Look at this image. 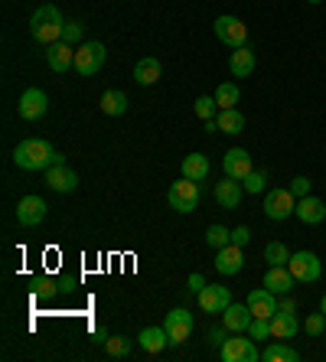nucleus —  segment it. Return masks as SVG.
<instances>
[{
	"instance_id": "32",
	"label": "nucleus",
	"mask_w": 326,
	"mask_h": 362,
	"mask_svg": "<svg viewBox=\"0 0 326 362\" xmlns=\"http://www.w3.org/2000/svg\"><path fill=\"white\" fill-rule=\"evenodd\" d=\"M264 261H268V265H287V261H291V252H287L284 242H268V245H264Z\"/></svg>"
},
{
	"instance_id": "30",
	"label": "nucleus",
	"mask_w": 326,
	"mask_h": 362,
	"mask_svg": "<svg viewBox=\"0 0 326 362\" xmlns=\"http://www.w3.org/2000/svg\"><path fill=\"white\" fill-rule=\"evenodd\" d=\"M193 111H196V117H199V121H216L222 108H218L216 98L199 95V98H196V105H193Z\"/></svg>"
},
{
	"instance_id": "15",
	"label": "nucleus",
	"mask_w": 326,
	"mask_h": 362,
	"mask_svg": "<svg viewBox=\"0 0 326 362\" xmlns=\"http://www.w3.org/2000/svg\"><path fill=\"white\" fill-rule=\"evenodd\" d=\"M251 320H255V313L248 310V304H228L222 310V327L228 333H245L251 327Z\"/></svg>"
},
{
	"instance_id": "19",
	"label": "nucleus",
	"mask_w": 326,
	"mask_h": 362,
	"mask_svg": "<svg viewBox=\"0 0 326 362\" xmlns=\"http://www.w3.org/2000/svg\"><path fill=\"white\" fill-rule=\"evenodd\" d=\"M46 63H49V69L53 72H65V69H76V49L69 43H53L46 46Z\"/></svg>"
},
{
	"instance_id": "43",
	"label": "nucleus",
	"mask_w": 326,
	"mask_h": 362,
	"mask_svg": "<svg viewBox=\"0 0 326 362\" xmlns=\"http://www.w3.org/2000/svg\"><path fill=\"white\" fill-rule=\"evenodd\" d=\"M186 284H189V290H193V294H199V290L206 288V277L199 274V271H193V274H189V281H186Z\"/></svg>"
},
{
	"instance_id": "13",
	"label": "nucleus",
	"mask_w": 326,
	"mask_h": 362,
	"mask_svg": "<svg viewBox=\"0 0 326 362\" xmlns=\"http://www.w3.org/2000/svg\"><path fill=\"white\" fill-rule=\"evenodd\" d=\"M196 297H199L203 313H222V310L232 304V290L222 288V284H206V288L199 290Z\"/></svg>"
},
{
	"instance_id": "8",
	"label": "nucleus",
	"mask_w": 326,
	"mask_h": 362,
	"mask_svg": "<svg viewBox=\"0 0 326 362\" xmlns=\"http://www.w3.org/2000/svg\"><path fill=\"white\" fill-rule=\"evenodd\" d=\"M163 330H166V336H170V346H180V343L189 340V333H193V313L183 307H176L166 313V320H163Z\"/></svg>"
},
{
	"instance_id": "9",
	"label": "nucleus",
	"mask_w": 326,
	"mask_h": 362,
	"mask_svg": "<svg viewBox=\"0 0 326 362\" xmlns=\"http://www.w3.org/2000/svg\"><path fill=\"white\" fill-rule=\"evenodd\" d=\"M108 59V49L101 43H82L76 49V72L78 75H95Z\"/></svg>"
},
{
	"instance_id": "12",
	"label": "nucleus",
	"mask_w": 326,
	"mask_h": 362,
	"mask_svg": "<svg viewBox=\"0 0 326 362\" xmlns=\"http://www.w3.org/2000/svg\"><path fill=\"white\" fill-rule=\"evenodd\" d=\"M46 219V199L43 196H23L20 203H17V222L23 229H33V225H40Z\"/></svg>"
},
{
	"instance_id": "26",
	"label": "nucleus",
	"mask_w": 326,
	"mask_h": 362,
	"mask_svg": "<svg viewBox=\"0 0 326 362\" xmlns=\"http://www.w3.org/2000/svg\"><path fill=\"white\" fill-rule=\"evenodd\" d=\"M98 108H101L108 117H121L124 111H128V95H124L121 88H108V92L101 95V101H98Z\"/></svg>"
},
{
	"instance_id": "45",
	"label": "nucleus",
	"mask_w": 326,
	"mask_h": 362,
	"mask_svg": "<svg viewBox=\"0 0 326 362\" xmlns=\"http://www.w3.org/2000/svg\"><path fill=\"white\" fill-rule=\"evenodd\" d=\"M92 340L105 346V343H108V330H105V327H95V333H92Z\"/></svg>"
},
{
	"instance_id": "36",
	"label": "nucleus",
	"mask_w": 326,
	"mask_h": 362,
	"mask_svg": "<svg viewBox=\"0 0 326 362\" xmlns=\"http://www.w3.org/2000/svg\"><path fill=\"white\" fill-rule=\"evenodd\" d=\"M105 352H108L111 359H124L130 352V340H124V336H108V343H105Z\"/></svg>"
},
{
	"instance_id": "14",
	"label": "nucleus",
	"mask_w": 326,
	"mask_h": 362,
	"mask_svg": "<svg viewBox=\"0 0 326 362\" xmlns=\"http://www.w3.org/2000/svg\"><path fill=\"white\" fill-rule=\"evenodd\" d=\"M222 170H225V176H232V180H245L255 167H251V157L245 147H232L225 150V157H222Z\"/></svg>"
},
{
	"instance_id": "6",
	"label": "nucleus",
	"mask_w": 326,
	"mask_h": 362,
	"mask_svg": "<svg viewBox=\"0 0 326 362\" xmlns=\"http://www.w3.org/2000/svg\"><path fill=\"white\" fill-rule=\"evenodd\" d=\"M166 199H170V206H173L176 213H193L196 206H199V183L189 180V176H183L180 183H173L170 186V192H166Z\"/></svg>"
},
{
	"instance_id": "11",
	"label": "nucleus",
	"mask_w": 326,
	"mask_h": 362,
	"mask_svg": "<svg viewBox=\"0 0 326 362\" xmlns=\"http://www.w3.org/2000/svg\"><path fill=\"white\" fill-rule=\"evenodd\" d=\"M46 108H49V98H46L43 88H26V92L20 95L17 111H20L23 121H40V117L46 115Z\"/></svg>"
},
{
	"instance_id": "47",
	"label": "nucleus",
	"mask_w": 326,
	"mask_h": 362,
	"mask_svg": "<svg viewBox=\"0 0 326 362\" xmlns=\"http://www.w3.org/2000/svg\"><path fill=\"white\" fill-rule=\"evenodd\" d=\"M307 3H323V0H307Z\"/></svg>"
},
{
	"instance_id": "18",
	"label": "nucleus",
	"mask_w": 326,
	"mask_h": 362,
	"mask_svg": "<svg viewBox=\"0 0 326 362\" xmlns=\"http://www.w3.org/2000/svg\"><path fill=\"white\" fill-rule=\"evenodd\" d=\"M248 310L261 320H271L277 313V294H271L268 288H258L248 294Z\"/></svg>"
},
{
	"instance_id": "1",
	"label": "nucleus",
	"mask_w": 326,
	"mask_h": 362,
	"mask_svg": "<svg viewBox=\"0 0 326 362\" xmlns=\"http://www.w3.org/2000/svg\"><path fill=\"white\" fill-rule=\"evenodd\" d=\"M55 160H62V154H55L53 144L43 138H26L13 147V163H17L20 170H30V173L49 170Z\"/></svg>"
},
{
	"instance_id": "28",
	"label": "nucleus",
	"mask_w": 326,
	"mask_h": 362,
	"mask_svg": "<svg viewBox=\"0 0 326 362\" xmlns=\"http://www.w3.org/2000/svg\"><path fill=\"white\" fill-rule=\"evenodd\" d=\"M216 124L222 134H241V128H245V115H241L239 108H222L216 117Z\"/></svg>"
},
{
	"instance_id": "31",
	"label": "nucleus",
	"mask_w": 326,
	"mask_h": 362,
	"mask_svg": "<svg viewBox=\"0 0 326 362\" xmlns=\"http://www.w3.org/2000/svg\"><path fill=\"white\" fill-rule=\"evenodd\" d=\"M218 101V108H235L239 105V98H241V92H239V85L235 82H222V85L216 88V95H212Z\"/></svg>"
},
{
	"instance_id": "29",
	"label": "nucleus",
	"mask_w": 326,
	"mask_h": 362,
	"mask_svg": "<svg viewBox=\"0 0 326 362\" xmlns=\"http://www.w3.org/2000/svg\"><path fill=\"white\" fill-rule=\"evenodd\" d=\"M261 359L264 362H297L300 359V352L291 349V346H284V343H271L268 349L261 352Z\"/></svg>"
},
{
	"instance_id": "38",
	"label": "nucleus",
	"mask_w": 326,
	"mask_h": 362,
	"mask_svg": "<svg viewBox=\"0 0 326 362\" xmlns=\"http://www.w3.org/2000/svg\"><path fill=\"white\" fill-rule=\"evenodd\" d=\"M248 336H251L255 343H258V340H268V336H271V320L255 317V320H251V327H248Z\"/></svg>"
},
{
	"instance_id": "25",
	"label": "nucleus",
	"mask_w": 326,
	"mask_h": 362,
	"mask_svg": "<svg viewBox=\"0 0 326 362\" xmlns=\"http://www.w3.org/2000/svg\"><path fill=\"white\" fill-rule=\"evenodd\" d=\"M137 343H141V349H144V352L157 356V352H160L163 346H170V336H166V330H163V327H147V330H141Z\"/></svg>"
},
{
	"instance_id": "10",
	"label": "nucleus",
	"mask_w": 326,
	"mask_h": 362,
	"mask_svg": "<svg viewBox=\"0 0 326 362\" xmlns=\"http://www.w3.org/2000/svg\"><path fill=\"white\" fill-rule=\"evenodd\" d=\"M46 183H49L53 192H72L78 186V173L72 170L65 160H55L53 167L46 170Z\"/></svg>"
},
{
	"instance_id": "46",
	"label": "nucleus",
	"mask_w": 326,
	"mask_h": 362,
	"mask_svg": "<svg viewBox=\"0 0 326 362\" xmlns=\"http://www.w3.org/2000/svg\"><path fill=\"white\" fill-rule=\"evenodd\" d=\"M320 310H323V313H326V294H323V297H320Z\"/></svg>"
},
{
	"instance_id": "22",
	"label": "nucleus",
	"mask_w": 326,
	"mask_h": 362,
	"mask_svg": "<svg viewBox=\"0 0 326 362\" xmlns=\"http://www.w3.org/2000/svg\"><path fill=\"white\" fill-rule=\"evenodd\" d=\"M228 72L235 75V79H248L255 72V49L239 46L235 53H228Z\"/></svg>"
},
{
	"instance_id": "39",
	"label": "nucleus",
	"mask_w": 326,
	"mask_h": 362,
	"mask_svg": "<svg viewBox=\"0 0 326 362\" xmlns=\"http://www.w3.org/2000/svg\"><path fill=\"white\" fill-rule=\"evenodd\" d=\"M304 330L310 333V336H323V330H326V313L320 310V313H310V317L304 320Z\"/></svg>"
},
{
	"instance_id": "34",
	"label": "nucleus",
	"mask_w": 326,
	"mask_h": 362,
	"mask_svg": "<svg viewBox=\"0 0 326 362\" xmlns=\"http://www.w3.org/2000/svg\"><path fill=\"white\" fill-rule=\"evenodd\" d=\"M241 186H245V192H268V173L264 170H251L245 180H241Z\"/></svg>"
},
{
	"instance_id": "42",
	"label": "nucleus",
	"mask_w": 326,
	"mask_h": 362,
	"mask_svg": "<svg viewBox=\"0 0 326 362\" xmlns=\"http://www.w3.org/2000/svg\"><path fill=\"white\" fill-rule=\"evenodd\" d=\"M209 340H212V346L222 349V343L228 340V330H225V327H216V330H209Z\"/></svg>"
},
{
	"instance_id": "23",
	"label": "nucleus",
	"mask_w": 326,
	"mask_h": 362,
	"mask_svg": "<svg viewBox=\"0 0 326 362\" xmlns=\"http://www.w3.org/2000/svg\"><path fill=\"white\" fill-rule=\"evenodd\" d=\"M180 170H183V176H189V180L203 183L209 176V170H212V163H209L206 154H186L183 163H180Z\"/></svg>"
},
{
	"instance_id": "17",
	"label": "nucleus",
	"mask_w": 326,
	"mask_h": 362,
	"mask_svg": "<svg viewBox=\"0 0 326 362\" xmlns=\"http://www.w3.org/2000/svg\"><path fill=\"white\" fill-rule=\"evenodd\" d=\"M241 268H245V252H241L239 245H232L228 242L225 248H218V255H216V271L218 274H239Z\"/></svg>"
},
{
	"instance_id": "37",
	"label": "nucleus",
	"mask_w": 326,
	"mask_h": 362,
	"mask_svg": "<svg viewBox=\"0 0 326 362\" xmlns=\"http://www.w3.org/2000/svg\"><path fill=\"white\" fill-rule=\"evenodd\" d=\"M82 23L78 20H65V26H62V43H69V46H82Z\"/></svg>"
},
{
	"instance_id": "2",
	"label": "nucleus",
	"mask_w": 326,
	"mask_h": 362,
	"mask_svg": "<svg viewBox=\"0 0 326 362\" xmlns=\"http://www.w3.org/2000/svg\"><path fill=\"white\" fill-rule=\"evenodd\" d=\"M62 13H59V7L55 3H43V7H36L30 17V36L36 40V43L43 46H53L62 40Z\"/></svg>"
},
{
	"instance_id": "41",
	"label": "nucleus",
	"mask_w": 326,
	"mask_h": 362,
	"mask_svg": "<svg viewBox=\"0 0 326 362\" xmlns=\"http://www.w3.org/2000/svg\"><path fill=\"white\" fill-rule=\"evenodd\" d=\"M248 242H251V229H248V225H235V229H232V245L245 248Z\"/></svg>"
},
{
	"instance_id": "21",
	"label": "nucleus",
	"mask_w": 326,
	"mask_h": 362,
	"mask_svg": "<svg viewBox=\"0 0 326 362\" xmlns=\"http://www.w3.org/2000/svg\"><path fill=\"white\" fill-rule=\"evenodd\" d=\"M241 192H245L241 180H232V176H225L222 183H216V203L222 206V209H235V206L241 203Z\"/></svg>"
},
{
	"instance_id": "33",
	"label": "nucleus",
	"mask_w": 326,
	"mask_h": 362,
	"mask_svg": "<svg viewBox=\"0 0 326 362\" xmlns=\"http://www.w3.org/2000/svg\"><path fill=\"white\" fill-rule=\"evenodd\" d=\"M228 242H232V232H228L225 225H209L206 229V245H212L218 252V248H225Z\"/></svg>"
},
{
	"instance_id": "44",
	"label": "nucleus",
	"mask_w": 326,
	"mask_h": 362,
	"mask_svg": "<svg viewBox=\"0 0 326 362\" xmlns=\"http://www.w3.org/2000/svg\"><path fill=\"white\" fill-rule=\"evenodd\" d=\"M277 310H284V313H297V304H293L287 294H281V300H277Z\"/></svg>"
},
{
	"instance_id": "20",
	"label": "nucleus",
	"mask_w": 326,
	"mask_h": 362,
	"mask_svg": "<svg viewBox=\"0 0 326 362\" xmlns=\"http://www.w3.org/2000/svg\"><path fill=\"white\" fill-rule=\"evenodd\" d=\"M293 215L304 225H320L326 219V203L316 199V196H304V199H297V213Z\"/></svg>"
},
{
	"instance_id": "4",
	"label": "nucleus",
	"mask_w": 326,
	"mask_h": 362,
	"mask_svg": "<svg viewBox=\"0 0 326 362\" xmlns=\"http://www.w3.org/2000/svg\"><path fill=\"white\" fill-rule=\"evenodd\" d=\"M218 356H222L225 362H258L261 359L255 340H251V336H239V333H232V336L222 343Z\"/></svg>"
},
{
	"instance_id": "5",
	"label": "nucleus",
	"mask_w": 326,
	"mask_h": 362,
	"mask_svg": "<svg viewBox=\"0 0 326 362\" xmlns=\"http://www.w3.org/2000/svg\"><path fill=\"white\" fill-rule=\"evenodd\" d=\"M287 268H291V274L297 284H314V281H320V274H323V265H320V258H316L314 252H297V255H291Z\"/></svg>"
},
{
	"instance_id": "7",
	"label": "nucleus",
	"mask_w": 326,
	"mask_h": 362,
	"mask_svg": "<svg viewBox=\"0 0 326 362\" xmlns=\"http://www.w3.org/2000/svg\"><path fill=\"white\" fill-rule=\"evenodd\" d=\"M212 30H216V36L222 40L225 46H232V49H239V46L248 43V26L239 20V17H218L216 23H212Z\"/></svg>"
},
{
	"instance_id": "24",
	"label": "nucleus",
	"mask_w": 326,
	"mask_h": 362,
	"mask_svg": "<svg viewBox=\"0 0 326 362\" xmlns=\"http://www.w3.org/2000/svg\"><path fill=\"white\" fill-rule=\"evenodd\" d=\"M300 333V320L293 317V313H284V310H277L271 317V336L274 340H291V336H297Z\"/></svg>"
},
{
	"instance_id": "35",
	"label": "nucleus",
	"mask_w": 326,
	"mask_h": 362,
	"mask_svg": "<svg viewBox=\"0 0 326 362\" xmlns=\"http://www.w3.org/2000/svg\"><path fill=\"white\" fill-rule=\"evenodd\" d=\"M59 290H62V288H55L53 277H43V274L33 277V294H36V297H55Z\"/></svg>"
},
{
	"instance_id": "3",
	"label": "nucleus",
	"mask_w": 326,
	"mask_h": 362,
	"mask_svg": "<svg viewBox=\"0 0 326 362\" xmlns=\"http://www.w3.org/2000/svg\"><path fill=\"white\" fill-rule=\"evenodd\" d=\"M297 213V196L291 192V186H277V190H268L264 192V215L274 219V222H284Z\"/></svg>"
},
{
	"instance_id": "16",
	"label": "nucleus",
	"mask_w": 326,
	"mask_h": 362,
	"mask_svg": "<svg viewBox=\"0 0 326 362\" xmlns=\"http://www.w3.org/2000/svg\"><path fill=\"white\" fill-rule=\"evenodd\" d=\"M293 274H291V268L287 265H268V274H264V288L271 290V294H291L293 290Z\"/></svg>"
},
{
	"instance_id": "27",
	"label": "nucleus",
	"mask_w": 326,
	"mask_h": 362,
	"mask_svg": "<svg viewBox=\"0 0 326 362\" xmlns=\"http://www.w3.org/2000/svg\"><path fill=\"white\" fill-rule=\"evenodd\" d=\"M160 75H163V65H160V59H153V56H147V59H141V63L134 65V79H137L141 85L160 82Z\"/></svg>"
},
{
	"instance_id": "40",
	"label": "nucleus",
	"mask_w": 326,
	"mask_h": 362,
	"mask_svg": "<svg viewBox=\"0 0 326 362\" xmlns=\"http://www.w3.org/2000/svg\"><path fill=\"white\" fill-rule=\"evenodd\" d=\"M310 190H314V180H310V176H293L291 180V192L297 196V199L310 196Z\"/></svg>"
}]
</instances>
